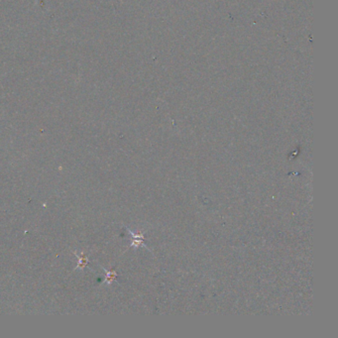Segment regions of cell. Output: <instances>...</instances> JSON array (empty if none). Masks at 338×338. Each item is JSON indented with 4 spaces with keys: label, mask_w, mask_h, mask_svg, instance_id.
<instances>
[{
    "label": "cell",
    "mask_w": 338,
    "mask_h": 338,
    "mask_svg": "<svg viewBox=\"0 0 338 338\" xmlns=\"http://www.w3.org/2000/svg\"><path fill=\"white\" fill-rule=\"evenodd\" d=\"M73 253L74 254V256L77 258V264L75 267V270L82 271L89 264V256L83 251H80V253H76L75 251H73Z\"/></svg>",
    "instance_id": "cell-1"
},
{
    "label": "cell",
    "mask_w": 338,
    "mask_h": 338,
    "mask_svg": "<svg viewBox=\"0 0 338 338\" xmlns=\"http://www.w3.org/2000/svg\"><path fill=\"white\" fill-rule=\"evenodd\" d=\"M101 268L106 273V276H105V279H104V284H106V285L111 284L114 281V279L116 278V272L115 271H108V270L104 269V267H101Z\"/></svg>",
    "instance_id": "cell-2"
}]
</instances>
